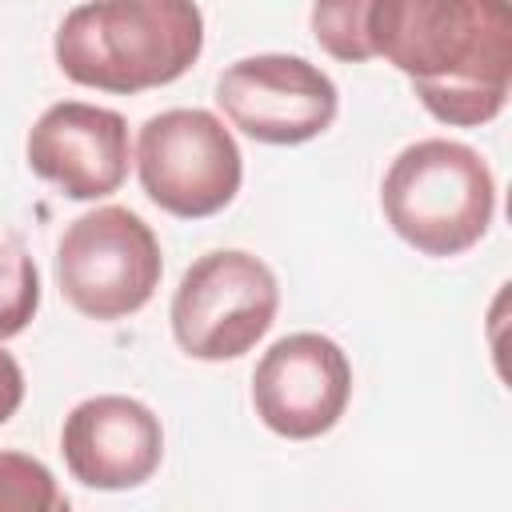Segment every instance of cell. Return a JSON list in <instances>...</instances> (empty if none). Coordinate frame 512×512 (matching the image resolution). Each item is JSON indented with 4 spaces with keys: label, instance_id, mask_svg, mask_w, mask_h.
I'll use <instances>...</instances> for the list:
<instances>
[{
    "label": "cell",
    "instance_id": "cell-3",
    "mask_svg": "<svg viewBox=\"0 0 512 512\" xmlns=\"http://www.w3.org/2000/svg\"><path fill=\"white\" fill-rule=\"evenodd\" d=\"M380 208L408 248L444 260L484 240L496 212V180L472 144L428 136L388 164Z\"/></svg>",
    "mask_w": 512,
    "mask_h": 512
},
{
    "label": "cell",
    "instance_id": "cell-5",
    "mask_svg": "<svg viewBox=\"0 0 512 512\" xmlns=\"http://www.w3.org/2000/svg\"><path fill=\"white\" fill-rule=\"evenodd\" d=\"M276 308V272L244 248H216L184 268L168 320L192 360H236L272 328Z\"/></svg>",
    "mask_w": 512,
    "mask_h": 512
},
{
    "label": "cell",
    "instance_id": "cell-9",
    "mask_svg": "<svg viewBox=\"0 0 512 512\" xmlns=\"http://www.w3.org/2000/svg\"><path fill=\"white\" fill-rule=\"evenodd\" d=\"M24 156L28 168L68 200H104L128 180V120L100 104L60 100L32 124Z\"/></svg>",
    "mask_w": 512,
    "mask_h": 512
},
{
    "label": "cell",
    "instance_id": "cell-8",
    "mask_svg": "<svg viewBox=\"0 0 512 512\" xmlns=\"http://www.w3.org/2000/svg\"><path fill=\"white\" fill-rule=\"evenodd\" d=\"M352 396V364L332 336L288 332L252 372V408L268 432L284 440H316L332 432Z\"/></svg>",
    "mask_w": 512,
    "mask_h": 512
},
{
    "label": "cell",
    "instance_id": "cell-13",
    "mask_svg": "<svg viewBox=\"0 0 512 512\" xmlns=\"http://www.w3.org/2000/svg\"><path fill=\"white\" fill-rule=\"evenodd\" d=\"M40 308V272L20 244H0V344L20 336Z\"/></svg>",
    "mask_w": 512,
    "mask_h": 512
},
{
    "label": "cell",
    "instance_id": "cell-4",
    "mask_svg": "<svg viewBox=\"0 0 512 512\" xmlns=\"http://www.w3.org/2000/svg\"><path fill=\"white\" fill-rule=\"evenodd\" d=\"M164 276L156 232L120 204L76 216L56 244L60 296L88 320H124L140 312Z\"/></svg>",
    "mask_w": 512,
    "mask_h": 512
},
{
    "label": "cell",
    "instance_id": "cell-12",
    "mask_svg": "<svg viewBox=\"0 0 512 512\" xmlns=\"http://www.w3.org/2000/svg\"><path fill=\"white\" fill-rule=\"evenodd\" d=\"M368 4L372 0H324V4H312L308 20H312L316 44L328 56L348 60V64L372 60V48H368Z\"/></svg>",
    "mask_w": 512,
    "mask_h": 512
},
{
    "label": "cell",
    "instance_id": "cell-14",
    "mask_svg": "<svg viewBox=\"0 0 512 512\" xmlns=\"http://www.w3.org/2000/svg\"><path fill=\"white\" fill-rule=\"evenodd\" d=\"M20 404H24V368L12 352L0 348V424H8Z\"/></svg>",
    "mask_w": 512,
    "mask_h": 512
},
{
    "label": "cell",
    "instance_id": "cell-6",
    "mask_svg": "<svg viewBox=\"0 0 512 512\" xmlns=\"http://www.w3.org/2000/svg\"><path fill=\"white\" fill-rule=\"evenodd\" d=\"M136 176L144 196L168 216L204 220L236 200L244 160L220 116L204 108H168L140 124Z\"/></svg>",
    "mask_w": 512,
    "mask_h": 512
},
{
    "label": "cell",
    "instance_id": "cell-11",
    "mask_svg": "<svg viewBox=\"0 0 512 512\" xmlns=\"http://www.w3.org/2000/svg\"><path fill=\"white\" fill-rule=\"evenodd\" d=\"M0 512H72V504L44 460L0 448Z\"/></svg>",
    "mask_w": 512,
    "mask_h": 512
},
{
    "label": "cell",
    "instance_id": "cell-10",
    "mask_svg": "<svg viewBox=\"0 0 512 512\" xmlns=\"http://www.w3.org/2000/svg\"><path fill=\"white\" fill-rule=\"evenodd\" d=\"M60 452L84 488L96 492H128L152 480L164 460V428L160 416L120 392L80 400L60 428Z\"/></svg>",
    "mask_w": 512,
    "mask_h": 512
},
{
    "label": "cell",
    "instance_id": "cell-2",
    "mask_svg": "<svg viewBox=\"0 0 512 512\" xmlns=\"http://www.w3.org/2000/svg\"><path fill=\"white\" fill-rule=\"evenodd\" d=\"M204 48V12L188 0L76 4L52 40L60 72L96 92H148L180 80Z\"/></svg>",
    "mask_w": 512,
    "mask_h": 512
},
{
    "label": "cell",
    "instance_id": "cell-7",
    "mask_svg": "<svg viewBox=\"0 0 512 512\" xmlns=\"http://www.w3.org/2000/svg\"><path fill=\"white\" fill-rule=\"evenodd\" d=\"M216 104L256 144L292 148L324 136L340 112V92L324 68L288 52H260L216 76Z\"/></svg>",
    "mask_w": 512,
    "mask_h": 512
},
{
    "label": "cell",
    "instance_id": "cell-1",
    "mask_svg": "<svg viewBox=\"0 0 512 512\" xmlns=\"http://www.w3.org/2000/svg\"><path fill=\"white\" fill-rule=\"evenodd\" d=\"M368 48L412 80L416 100L452 128L504 112L512 92V16L484 0H372Z\"/></svg>",
    "mask_w": 512,
    "mask_h": 512
}]
</instances>
